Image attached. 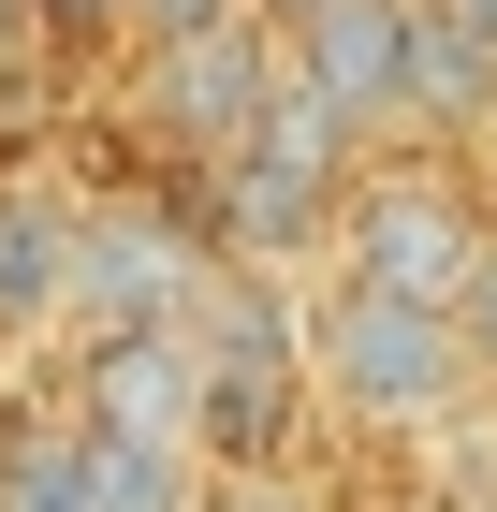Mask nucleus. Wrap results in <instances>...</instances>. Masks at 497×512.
Wrapping results in <instances>:
<instances>
[{
    "instance_id": "obj_17",
    "label": "nucleus",
    "mask_w": 497,
    "mask_h": 512,
    "mask_svg": "<svg viewBox=\"0 0 497 512\" xmlns=\"http://www.w3.org/2000/svg\"><path fill=\"white\" fill-rule=\"evenodd\" d=\"M439 15H468V30H483V44H497V0H439Z\"/></svg>"
},
{
    "instance_id": "obj_20",
    "label": "nucleus",
    "mask_w": 497,
    "mask_h": 512,
    "mask_svg": "<svg viewBox=\"0 0 497 512\" xmlns=\"http://www.w3.org/2000/svg\"><path fill=\"white\" fill-rule=\"evenodd\" d=\"M249 15H264V30H278V15H307V0H249Z\"/></svg>"
},
{
    "instance_id": "obj_3",
    "label": "nucleus",
    "mask_w": 497,
    "mask_h": 512,
    "mask_svg": "<svg viewBox=\"0 0 497 512\" xmlns=\"http://www.w3.org/2000/svg\"><path fill=\"white\" fill-rule=\"evenodd\" d=\"M307 381L337 425H439L468 395V352H454V308L424 293H381V278H322L307 293Z\"/></svg>"
},
{
    "instance_id": "obj_19",
    "label": "nucleus",
    "mask_w": 497,
    "mask_h": 512,
    "mask_svg": "<svg viewBox=\"0 0 497 512\" xmlns=\"http://www.w3.org/2000/svg\"><path fill=\"white\" fill-rule=\"evenodd\" d=\"M15 30H30V0H0V44H15Z\"/></svg>"
},
{
    "instance_id": "obj_12",
    "label": "nucleus",
    "mask_w": 497,
    "mask_h": 512,
    "mask_svg": "<svg viewBox=\"0 0 497 512\" xmlns=\"http://www.w3.org/2000/svg\"><path fill=\"white\" fill-rule=\"evenodd\" d=\"M191 439H88V512H191Z\"/></svg>"
},
{
    "instance_id": "obj_7",
    "label": "nucleus",
    "mask_w": 497,
    "mask_h": 512,
    "mask_svg": "<svg viewBox=\"0 0 497 512\" xmlns=\"http://www.w3.org/2000/svg\"><path fill=\"white\" fill-rule=\"evenodd\" d=\"M59 410L88 439H191V322H74Z\"/></svg>"
},
{
    "instance_id": "obj_8",
    "label": "nucleus",
    "mask_w": 497,
    "mask_h": 512,
    "mask_svg": "<svg viewBox=\"0 0 497 512\" xmlns=\"http://www.w3.org/2000/svg\"><path fill=\"white\" fill-rule=\"evenodd\" d=\"M161 74H147V118L176 161H220L234 132L264 118V88H278V30L264 15H234V30H191V44H147Z\"/></svg>"
},
{
    "instance_id": "obj_10",
    "label": "nucleus",
    "mask_w": 497,
    "mask_h": 512,
    "mask_svg": "<svg viewBox=\"0 0 497 512\" xmlns=\"http://www.w3.org/2000/svg\"><path fill=\"white\" fill-rule=\"evenodd\" d=\"M59 308H74V205L0 191V337H44Z\"/></svg>"
},
{
    "instance_id": "obj_9",
    "label": "nucleus",
    "mask_w": 497,
    "mask_h": 512,
    "mask_svg": "<svg viewBox=\"0 0 497 512\" xmlns=\"http://www.w3.org/2000/svg\"><path fill=\"white\" fill-rule=\"evenodd\" d=\"M468 132H497V44L424 0L410 15V147H468Z\"/></svg>"
},
{
    "instance_id": "obj_2",
    "label": "nucleus",
    "mask_w": 497,
    "mask_h": 512,
    "mask_svg": "<svg viewBox=\"0 0 497 512\" xmlns=\"http://www.w3.org/2000/svg\"><path fill=\"white\" fill-rule=\"evenodd\" d=\"M351 161H366V132L322 118V103L278 74L264 118L234 132L220 161H191V205H205V235H220V264H322V249H337Z\"/></svg>"
},
{
    "instance_id": "obj_5",
    "label": "nucleus",
    "mask_w": 497,
    "mask_h": 512,
    "mask_svg": "<svg viewBox=\"0 0 497 512\" xmlns=\"http://www.w3.org/2000/svg\"><path fill=\"white\" fill-rule=\"evenodd\" d=\"M220 278L191 191H132V205H74V308L59 322H191V293Z\"/></svg>"
},
{
    "instance_id": "obj_16",
    "label": "nucleus",
    "mask_w": 497,
    "mask_h": 512,
    "mask_svg": "<svg viewBox=\"0 0 497 512\" xmlns=\"http://www.w3.org/2000/svg\"><path fill=\"white\" fill-rule=\"evenodd\" d=\"M132 0H30V30H59V44H88V30H117Z\"/></svg>"
},
{
    "instance_id": "obj_6",
    "label": "nucleus",
    "mask_w": 497,
    "mask_h": 512,
    "mask_svg": "<svg viewBox=\"0 0 497 512\" xmlns=\"http://www.w3.org/2000/svg\"><path fill=\"white\" fill-rule=\"evenodd\" d=\"M410 15L424 0H307V15H278V74L381 147V132H410Z\"/></svg>"
},
{
    "instance_id": "obj_4",
    "label": "nucleus",
    "mask_w": 497,
    "mask_h": 512,
    "mask_svg": "<svg viewBox=\"0 0 497 512\" xmlns=\"http://www.w3.org/2000/svg\"><path fill=\"white\" fill-rule=\"evenodd\" d=\"M497 220H483V176H454V147H366L351 161V191H337V249L322 264H351V278H381V293H454L468 278V249H483Z\"/></svg>"
},
{
    "instance_id": "obj_14",
    "label": "nucleus",
    "mask_w": 497,
    "mask_h": 512,
    "mask_svg": "<svg viewBox=\"0 0 497 512\" xmlns=\"http://www.w3.org/2000/svg\"><path fill=\"white\" fill-rule=\"evenodd\" d=\"M191 512H322V498H307V454H278V469H191Z\"/></svg>"
},
{
    "instance_id": "obj_18",
    "label": "nucleus",
    "mask_w": 497,
    "mask_h": 512,
    "mask_svg": "<svg viewBox=\"0 0 497 512\" xmlns=\"http://www.w3.org/2000/svg\"><path fill=\"white\" fill-rule=\"evenodd\" d=\"M483 220H497V132H483Z\"/></svg>"
},
{
    "instance_id": "obj_15",
    "label": "nucleus",
    "mask_w": 497,
    "mask_h": 512,
    "mask_svg": "<svg viewBox=\"0 0 497 512\" xmlns=\"http://www.w3.org/2000/svg\"><path fill=\"white\" fill-rule=\"evenodd\" d=\"M234 15H249V0H132L117 30L132 44H191V30H234Z\"/></svg>"
},
{
    "instance_id": "obj_11",
    "label": "nucleus",
    "mask_w": 497,
    "mask_h": 512,
    "mask_svg": "<svg viewBox=\"0 0 497 512\" xmlns=\"http://www.w3.org/2000/svg\"><path fill=\"white\" fill-rule=\"evenodd\" d=\"M0 512H88V425L0 395Z\"/></svg>"
},
{
    "instance_id": "obj_13",
    "label": "nucleus",
    "mask_w": 497,
    "mask_h": 512,
    "mask_svg": "<svg viewBox=\"0 0 497 512\" xmlns=\"http://www.w3.org/2000/svg\"><path fill=\"white\" fill-rule=\"evenodd\" d=\"M439 308H454V352H468V395H497V235L468 249V278H454V293H439Z\"/></svg>"
},
{
    "instance_id": "obj_1",
    "label": "nucleus",
    "mask_w": 497,
    "mask_h": 512,
    "mask_svg": "<svg viewBox=\"0 0 497 512\" xmlns=\"http://www.w3.org/2000/svg\"><path fill=\"white\" fill-rule=\"evenodd\" d=\"M322 425L307 381V293L278 264H220L191 293V454L205 469H278Z\"/></svg>"
}]
</instances>
